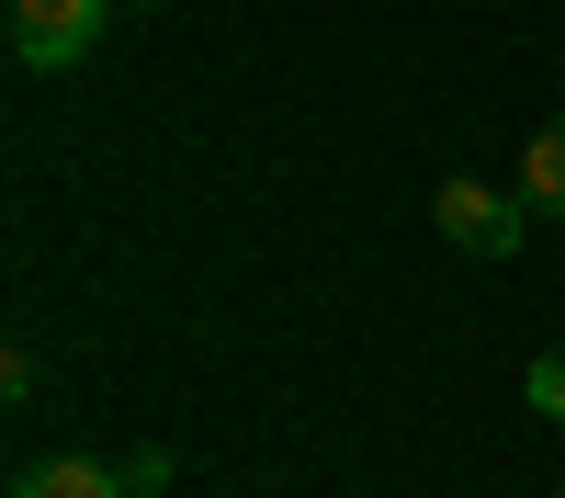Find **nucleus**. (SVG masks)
I'll return each mask as SVG.
<instances>
[{
    "label": "nucleus",
    "mask_w": 565,
    "mask_h": 498,
    "mask_svg": "<svg viewBox=\"0 0 565 498\" xmlns=\"http://www.w3.org/2000/svg\"><path fill=\"white\" fill-rule=\"evenodd\" d=\"M103 12L114 0H12V57L23 68H79L103 45Z\"/></svg>",
    "instance_id": "nucleus-1"
},
{
    "label": "nucleus",
    "mask_w": 565,
    "mask_h": 498,
    "mask_svg": "<svg viewBox=\"0 0 565 498\" xmlns=\"http://www.w3.org/2000/svg\"><path fill=\"white\" fill-rule=\"evenodd\" d=\"M125 487H136V498H170V453H136V465H125Z\"/></svg>",
    "instance_id": "nucleus-7"
},
{
    "label": "nucleus",
    "mask_w": 565,
    "mask_h": 498,
    "mask_svg": "<svg viewBox=\"0 0 565 498\" xmlns=\"http://www.w3.org/2000/svg\"><path fill=\"white\" fill-rule=\"evenodd\" d=\"M12 498H136L125 465H90V453H45V465L12 476Z\"/></svg>",
    "instance_id": "nucleus-3"
},
{
    "label": "nucleus",
    "mask_w": 565,
    "mask_h": 498,
    "mask_svg": "<svg viewBox=\"0 0 565 498\" xmlns=\"http://www.w3.org/2000/svg\"><path fill=\"white\" fill-rule=\"evenodd\" d=\"M521 204H554V215H565V114L521 148Z\"/></svg>",
    "instance_id": "nucleus-4"
},
{
    "label": "nucleus",
    "mask_w": 565,
    "mask_h": 498,
    "mask_svg": "<svg viewBox=\"0 0 565 498\" xmlns=\"http://www.w3.org/2000/svg\"><path fill=\"white\" fill-rule=\"evenodd\" d=\"M521 396H532V420H554V431H565V351H543V362H532Z\"/></svg>",
    "instance_id": "nucleus-5"
},
{
    "label": "nucleus",
    "mask_w": 565,
    "mask_h": 498,
    "mask_svg": "<svg viewBox=\"0 0 565 498\" xmlns=\"http://www.w3.org/2000/svg\"><path fill=\"white\" fill-rule=\"evenodd\" d=\"M0 396H12V407H23V396H45V362H34V351H12V362H0Z\"/></svg>",
    "instance_id": "nucleus-6"
},
{
    "label": "nucleus",
    "mask_w": 565,
    "mask_h": 498,
    "mask_svg": "<svg viewBox=\"0 0 565 498\" xmlns=\"http://www.w3.org/2000/svg\"><path fill=\"white\" fill-rule=\"evenodd\" d=\"M430 226H441L452 250H476V261H509V250H521V204L487 193V181H441V193H430Z\"/></svg>",
    "instance_id": "nucleus-2"
}]
</instances>
